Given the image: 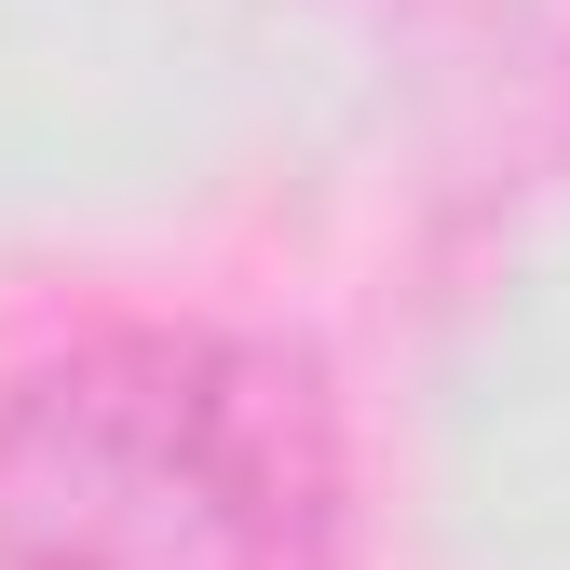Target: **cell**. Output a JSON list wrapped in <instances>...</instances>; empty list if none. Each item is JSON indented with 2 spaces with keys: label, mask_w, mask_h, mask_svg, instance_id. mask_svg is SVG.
Here are the masks:
<instances>
[{
  "label": "cell",
  "mask_w": 570,
  "mask_h": 570,
  "mask_svg": "<svg viewBox=\"0 0 570 570\" xmlns=\"http://www.w3.org/2000/svg\"><path fill=\"white\" fill-rule=\"evenodd\" d=\"M340 421L272 340L109 326L0 394V570H326Z\"/></svg>",
  "instance_id": "6da1fadb"
}]
</instances>
